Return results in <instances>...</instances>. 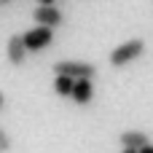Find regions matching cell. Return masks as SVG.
<instances>
[{
    "mask_svg": "<svg viewBox=\"0 0 153 153\" xmlns=\"http://www.w3.org/2000/svg\"><path fill=\"white\" fill-rule=\"evenodd\" d=\"M143 54H145V40L143 38H132V40H126V43H121V46H116L110 51V67H116V70L126 67V65L137 62Z\"/></svg>",
    "mask_w": 153,
    "mask_h": 153,
    "instance_id": "6da1fadb",
    "label": "cell"
},
{
    "mask_svg": "<svg viewBox=\"0 0 153 153\" xmlns=\"http://www.w3.org/2000/svg\"><path fill=\"white\" fill-rule=\"evenodd\" d=\"M54 75H67V78H94L97 65L94 62H81V59H62L54 65Z\"/></svg>",
    "mask_w": 153,
    "mask_h": 153,
    "instance_id": "7a4b0ae2",
    "label": "cell"
},
{
    "mask_svg": "<svg viewBox=\"0 0 153 153\" xmlns=\"http://www.w3.org/2000/svg\"><path fill=\"white\" fill-rule=\"evenodd\" d=\"M22 40H24L30 54H38V51H43V48H48L54 43V30L46 27V24H35L32 30L22 32Z\"/></svg>",
    "mask_w": 153,
    "mask_h": 153,
    "instance_id": "3957f363",
    "label": "cell"
},
{
    "mask_svg": "<svg viewBox=\"0 0 153 153\" xmlns=\"http://www.w3.org/2000/svg\"><path fill=\"white\" fill-rule=\"evenodd\" d=\"M32 22L35 24H46V27H59V24H65V16H62V11L56 8V5H38L35 11H32Z\"/></svg>",
    "mask_w": 153,
    "mask_h": 153,
    "instance_id": "277c9868",
    "label": "cell"
},
{
    "mask_svg": "<svg viewBox=\"0 0 153 153\" xmlns=\"http://www.w3.org/2000/svg\"><path fill=\"white\" fill-rule=\"evenodd\" d=\"M27 46H24V40H22V35L16 32V35H11L8 38V43H5V59L13 65V67H22L24 65V59H27Z\"/></svg>",
    "mask_w": 153,
    "mask_h": 153,
    "instance_id": "5b68a950",
    "label": "cell"
},
{
    "mask_svg": "<svg viewBox=\"0 0 153 153\" xmlns=\"http://www.w3.org/2000/svg\"><path fill=\"white\" fill-rule=\"evenodd\" d=\"M75 105L81 108H89L91 100H94V78H78L75 86H73V97H70Z\"/></svg>",
    "mask_w": 153,
    "mask_h": 153,
    "instance_id": "8992f818",
    "label": "cell"
},
{
    "mask_svg": "<svg viewBox=\"0 0 153 153\" xmlns=\"http://www.w3.org/2000/svg\"><path fill=\"white\" fill-rule=\"evenodd\" d=\"M118 143H121V148H134V151H140V148H145L151 140H148L145 132H140V129H129V132H121Z\"/></svg>",
    "mask_w": 153,
    "mask_h": 153,
    "instance_id": "52a82bcc",
    "label": "cell"
},
{
    "mask_svg": "<svg viewBox=\"0 0 153 153\" xmlns=\"http://www.w3.org/2000/svg\"><path fill=\"white\" fill-rule=\"evenodd\" d=\"M73 86H75V78L54 75V91H56V97H73Z\"/></svg>",
    "mask_w": 153,
    "mask_h": 153,
    "instance_id": "ba28073f",
    "label": "cell"
},
{
    "mask_svg": "<svg viewBox=\"0 0 153 153\" xmlns=\"http://www.w3.org/2000/svg\"><path fill=\"white\" fill-rule=\"evenodd\" d=\"M11 145H13L11 143V134L0 126V153H11Z\"/></svg>",
    "mask_w": 153,
    "mask_h": 153,
    "instance_id": "9c48e42d",
    "label": "cell"
},
{
    "mask_svg": "<svg viewBox=\"0 0 153 153\" xmlns=\"http://www.w3.org/2000/svg\"><path fill=\"white\" fill-rule=\"evenodd\" d=\"M140 153H153V143H148L145 148H140Z\"/></svg>",
    "mask_w": 153,
    "mask_h": 153,
    "instance_id": "30bf717a",
    "label": "cell"
},
{
    "mask_svg": "<svg viewBox=\"0 0 153 153\" xmlns=\"http://www.w3.org/2000/svg\"><path fill=\"white\" fill-rule=\"evenodd\" d=\"M56 0H38V5H54Z\"/></svg>",
    "mask_w": 153,
    "mask_h": 153,
    "instance_id": "8fae6325",
    "label": "cell"
},
{
    "mask_svg": "<svg viewBox=\"0 0 153 153\" xmlns=\"http://www.w3.org/2000/svg\"><path fill=\"white\" fill-rule=\"evenodd\" d=\"M3 105H5V94L0 91V110H3Z\"/></svg>",
    "mask_w": 153,
    "mask_h": 153,
    "instance_id": "7c38bea8",
    "label": "cell"
},
{
    "mask_svg": "<svg viewBox=\"0 0 153 153\" xmlns=\"http://www.w3.org/2000/svg\"><path fill=\"white\" fill-rule=\"evenodd\" d=\"M121 153H140V151H134V148H124Z\"/></svg>",
    "mask_w": 153,
    "mask_h": 153,
    "instance_id": "4fadbf2b",
    "label": "cell"
},
{
    "mask_svg": "<svg viewBox=\"0 0 153 153\" xmlns=\"http://www.w3.org/2000/svg\"><path fill=\"white\" fill-rule=\"evenodd\" d=\"M5 3H11V0H0V5H5Z\"/></svg>",
    "mask_w": 153,
    "mask_h": 153,
    "instance_id": "5bb4252c",
    "label": "cell"
}]
</instances>
